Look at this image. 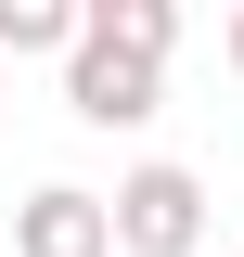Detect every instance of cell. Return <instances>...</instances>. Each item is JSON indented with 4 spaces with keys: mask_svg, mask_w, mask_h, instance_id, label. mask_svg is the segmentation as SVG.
Masks as SVG:
<instances>
[{
    "mask_svg": "<svg viewBox=\"0 0 244 257\" xmlns=\"http://www.w3.org/2000/svg\"><path fill=\"white\" fill-rule=\"evenodd\" d=\"M103 206H116V244L129 257H193V244H206V180H193L180 155H142Z\"/></svg>",
    "mask_w": 244,
    "mask_h": 257,
    "instance_id": "cell-1",
    "label": "cell"
},
{
    "mask_svg": "<svg viewBox=\"0 0 244 257\" xmlns=\"http://www.w3.org/2000/svg\"><path fill=\"white\" fill-rule=\"evenodd\" d=\"M231 64H244V13H231Z\"/></svg>",
    "mask_w": 244,
    "mask_h": 257,
    "instance_id": "cell-6",
    "label": "cell"
},
{
    "mask_svg": "<svg viewBox=\"0 0 244 257\" xmlns=\"http://www.w3.org/2000/svg\"><path fill=\"white\" fill-rule=\"evenodd\" d=\"M154 90H167V64L116 52V39H77V52H64V116H77V128H142Z\"/></svg>",
    "mask_w": 244,
    "mask_h": 257,
    "instance_id": "cell-2",
    "label": "cell"
},
{
    "mask_svg": "<svg viewBox=\"0 0 244 257\" xmlns=\"http://www.w3.org/2000/svg\"><path fill=\"white\" fill-rule=\"evenodd\" d=\"M90 39H116V52H142V64H167V52H180V0H90Z\"/></svg>",
    "mask_w": 244,
    "mask_h": 257,
    "instance_id": "cell-5",
    "label": "cell"
},
{
    "mask_svg": "<svg viewBox=\"0 0 244 257\" xmlns=\"http://www.w3.org/2000/svg\"><path fill=\"white\" fill-rule=\"evenodd\" d=\"M90 39V0H0V52L26 64V52H77Z\"/></svg>",
    "mask_w": 244,
    "mask_h": 257,
    "instance_id": "cell-4",
    "label": "cell"
},
{
    "mask_svg": "<svg viewBox=\"0 0 244 257\" xmlns=\"http://www.w3.org/2000/svg\"><path fill=\"white\" fill-rule=\"evenodd\" d=\"M13 257H116V206L77 193V180H39L13 206Z\"/></svg>",
    "mask_w": 244,
    "mask_h": 257,
    "instance_id": "cell-3",
    "label": "cell"
}]
</instances>
